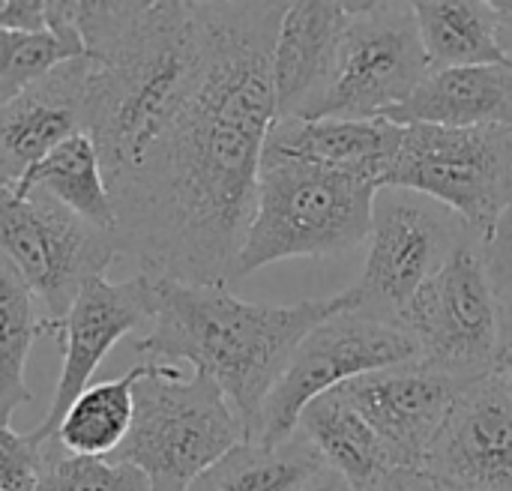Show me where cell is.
<instances>
[{
	"mask_svg": "<svg viewBox=\"0 0 512 491\" xmlns=\"http://www.w3.org/2000/svg\"><path fill=\"white\" fill-rule=\"evenodd\" d=\"M378 186L306 159L264 153L255 216L234 282L288 258H339L372 234Z\"/></svg>",
	"mask_w": 512,
	"mask_h": 491,
	"instance_id": "cell-4",
	"label": "cell"
},
{
	"mask_svg": "<svg viewBox=\"0 0 512 491\" xmlns=\"http://www.w3.org/2000/svg\"><path fill=\"white\" fill-rule=\"evenodd\" d=\"M387 120L399 126L512 129V63L429 72L417 93Z\"/></svg>",
	"mask_w": 512,
	"mask_h": 491,
	"instance_id": "cell-18",
	"label": "cell"
},
{
	"mask_svg": "<svg viewBox=\"0 0 512 491\" xmlns=\"http://www.w3.org/2000/svg\"><path fill=\"white\" fill-rule=\"evenodd\" d=\"M384 189L441 204L486 246L512 201V129L405 126Z\"/></svg>",
	"mask_w": 512,
	"mask_h": 491,
	"instance_id": "cell-6",
	"label": "cell"
},
{
	"mask_svg": "<svg viewBox=\"0 0 512 491\" xmlns=\"http://www.w3.org/2000/svg\"><path fill=\"white\" fill-rule=\"evenodd\" d=\"M36 336H48V318L36 312V297L12 270L0 264V420L12 426L15 408L33 402L27 387V357Z\"/></svg>",
	"mask_w": 512,
	"mask_h": 491,
	"instance_id": "cell-24",
	"label": "cell"
},
{
	"mask_svg": "<svg viewBox=\"0 0 512 491\" xmlns=\"http://www.w3.org/2000/svg\"><path fill=\"white\" fill-rule=\"evenodd\" d=\"M144 321H153V279L144 273H135L126 282H108L105 276L90 279L63 321L48 318V336L63 351V366L48 414L30 429L39 444L54 441L60 423L90 387L105 354Z\"/></svg>",
	"mask_w": 512,
	"mask_h": 491,
	"instance_id": "cell-12",
	"label": "cell"
},
{
	"mask_svg": "<svg viewBox=\"0 0 512 491\" xmlns=\"http://www.w3.org/2000/svg\"><path fill=\"white\" fill-rule=\"evenodd\" d=\"M492 9L498 15L501 33H512V0H492Z\"/></svg>",
	"mask_w": 512,
	"mask_h": 491,
	"instance_id": "cell-33",
	"label": "cell"
},
{
	"mask_svg": "<svg viewBox=\"0 0 512 491\" xmlns=\"http://www.w3.org/2000/svg\"><path fill=\"white\" fill-rule=\"evenodd\" d=\"M474 240L462 219L441 204L402 189H381L372 216L369 252L360 282L351 288L354 312L402 327V315L441 273L456 249ZM477 243V240H474Z\"/></svg>",
	"mask_w": 512,
	"mask_h": 491,
	"instance_id": "cell-10",
	"label": "cell"
},
{
	"mask_svg": "<svg viewBox=\"0 0 512 491\" xmlns=\"http://www.w3.org/2000/svg\"><path fill=\"white\" fill-rule=\"evenodd\" d=\"M342 312H354L351 288L294 306H261L225 285L153 279V330L135 342V354L147 363L195 366L225 393L246 441H255L264 402L303 339Z\"/></svg>",
	"mask_w": 512,
	"mask_h": 491,
	"instance_id": "cell-3",
	"label": "cell"
},
{
	"mask_svg": "<svg viewBox=\"0 0 512 491\" xmlns=\"http://www.w3.org/2000/svg\"><path fill=\"white\" fill-rule=\"evenodd\" d=\"M3 39V63H0V105L15 99L30 84L42 81L54 69H60L69 60L87 57L81 48L60 39L54 30L42 33H15L0 30Z\"/></svg>",
	"mask_w": 512,
	"mask_h": 491,
	"instance_id": "cell-26",
	"label": "cell"
},
{
	"mask_svg": "<svg viewBox=\"0 0 512 491\" xmlns=\"http://www.w3.org/2000/svg\"><path fill=\"white\" fill-rule=\"evenodd\" d=\"M3 261L21 276L45 318L63 321L90 279L105 276L120 246L102 231L42 192L15 195L0 189Z\"/></svg>",
	"mask_w": 512,
	"mask_h": 491,
	"instance_id": "cell-8",
	"label": "cell"
},
{
	"mask_svg": "<svg viewBox=\"0 0 512 491\" xmlns=\"http://www.w3.org/2000/svg\"><path fill=\"white\" fill-rule=\"evenodd\" d=\"M42 453L30 432H15L12 426H0V491H39L42 477Z\"/></svg>",
	"mask_w": 512,
	"mask_h": 491,
	"instance_id": "cell-27",
	"label": "cell"
},
{
	"mask_svg": "<svg viewBox=\"0 0 512 491\" xmlns=\"http://www.w3.org/2000/svg\"><path fill=\"white\" fill-rule=\"evenodd\" d=\"M483 258H486V267H489L498 291H507L512 285V201L495 237L483 246Z\"/></svg>",
	"mask_w": 512,
	"mask_h": 491,
	"instance_id": "cell-28",
	"label": "cell"
},
{
	"mask_svg": "<svg viewBox=\"0 0 512 491\" xmlns=\"http://www.w3.org/2000/svg\"><path fill=\"white\" fill-rule=\"evenodd\" d=\"M420 36L432 63L438 69L459 66H495L512 63L504 48L501 24L492 3L477 0H420L414 3Z\"/></svg>",
	"mask_w": 512,
	"mask_h": 491,
	"instance_id": "cell-21",
	"label": "cell"
},
{
	"mask_svg": "<svg viewBox=\"0 0 512 491\" xmlns=\"http://www.w3.org/2000/svg\"><path fill=\"white\" fill-rule=\"evenodd\" d=\"M378 491H459L453 489L450 483H444V480H438V477H432L429 471H405V468H399L384 486Z\"/></svg>",
	"mask_w": 512,
	"mask_h": 491,
	"instance_id": "cell-30",
	"label": "cell"
},
{
	"mask_svg": "<svg viewBox=\"0 0 512 491\" xmlns=\"http://www.w3.org/2000/svg\"><path fill=\"white\" fill-rule=\"evenodd\" d=\"M432 63L414 3H348L333 81L312 120H378L405 105Z\"/></svg>",
	"mask_w": 512,
	"mask_h": 491,
	"instance_id": "cell-9",
	"label": "cell"
},
{
	"mask_svg": "<svg viewBox=\"0 0 512 491\" xmlns=\"http://www.w3.org/2000/svg\"><path fill=\"white\" fill-rule=\"evenodd\" d=\"M327 471L318 450L300 432L282 447L237 444L192 491H306Z\"/></svg>",
	"mask_w": 512,
	"mask_h": 491,
	"instance_id": "cell-22",
	"label": "cell"
},
{
	"mask_svg": "<svg viewBox=\"0 0 512 491\" xmlns=\"http://www.w3.org/2000/svg\"><path fill=\"white\" fill-rule=\"evenodd\" d=\"M306 491H354V489H351L339 474H333V471L327 468V471H324V474H321V477H318V480H315V483H312Z\"/></svg>",
	"mask_w": 512,
	"mask_h": 491,
	"instance_id": "cell-32",
	"label": "cell"
},
{
	"mask_svg": "<svg viewBox=\"0 0 512 491\" xmlns=\"http://www.w3.org/2000/svg\"><path fill=\"white\" fill-rule=\"evenodd\" d=\"M504 36V48H507V54L512 57V33H501Z\"/></svg>",
	"mask_w": 512,
	"mask_h": 491,
	"instance_id": "cell-34",
	"label": "cell"
},
{
	"mask_svg": "<svg viewBox=\"0 0 512 491\" xmlns=\"http://www.w3.org/2000/svg\"><path fill=\"white\" fill-rule=\"evenodd\" d=\"M402 330L417 342L420 363L471 387L498 372L507 312L483 258L465 240L402 315Z\"/></svg>",
	"mask_w": 512,
	"mask_h": 491,
	"instance_id": "cell-7",
	"label": "cell"
},
{
	"mask_svg": "<svg viewBox=\"0 0 512 491\" xmlns=\"http://www.w3.org/2000/svg\"><path fill=\"white\" fill-rule=\"evenodd\" d=\"M3 189L15 195L42 192L102 231L114 234L117 228V213L108 192L102 156L90 132L63 141L39 165H33L15 186H3Z\"/></svg>",
	"mask_w": 512,
	"mask_h": 491,
	"instance_id": "cell-20",
	"label": "cell"
},
{
	"mask_svg": "<svg viewBox=\"0 0 512 491\" xmlns=\"http://www.w3.org/2000/svg\"><path fill=\"white\" fill-rule=\"evenodd\" d=\"M90 57H78L0 105V180L15 186L63 141L87 132Z\"/></svg>",
	"mask_w": 512,
	"mask_h": 491,
	"instance_id": "cell-15",
	"label": "cell"
},
{
	"mask_svg": "<svg viewBox=\"0 0 512 491\" xmlns=\"http://www.w3.org/2000/svg\"><path fill=\"white\" fill-rule=\"evenodd\" d=\"M339 393L378 432L396 468L420 471L465 384L414 360L354 378Z\"/></svg>",
	"mask_w": 512,
	"mask_h": 491,
	"instance_id": "cell-13",
	"label": "cell"
},
{
	"mask_svg": "<svg viewBox=\"0 0 512 491\" xmlns=\"http://www.w3.org/2000/svg\"><path fill=\"white\" fill-rule=\"evenodd\" d=\"M288 3H204V69L138 174L111 195L120 255L150 279L231 285L276 123L273 51Z\"/></svg>",
	"mask_w": 512,
	"mask_h": 491,
	"instance_id": "cell-1",
	"label": "cell"
},
{
	"mask_svg": "<svg viewBox=\"0 0 512 491\" xmlns=\"http://www.w3.org/2000/svg\"><path fill=\"white\" fill-rule=\"evenodd\" d=\"M423 471L459 491H512V387L498 372L465 387Z\"/></svg>",
	"mask_w": 512,
	"mask_h": 491,
	"instance_id": "cell-14",
	"label": "cell"
},
{
	"mask_svg": "<svg viewBox=\"0 0 512 491\" xmlns=\"http://www.w3.org/2000/svg\"><path fill=\"white\" fill-rule=\"evenodd\" d=\"M297 432L354 491H378L399 471L378 432L339 390L315 399L303 411Z\"/></svg>",
	"mask_w": 512,
	"mask_h": 491,
	"instance_id": "cell-19",
	"label": "cell"
},
{
	"mask_svg": "<svg viewBox=\"0 0 512 491\" xmlns=\"http://www.w3.org/2000/svg\"><path fill=\"white\" fill-rule=\"evenodd\" d=\"M150 366L153 363H138L114 381L90 384L69 408L54 438L75 456H114L129 438L135 420V384Z\"/></svg>",
	"mask_w": 512,
	"mask_h": 491,
	"instance_id": "cell-23",
	"label": "cell"
},
{
	"mask_svg": "<svg viewBox=\"0 0 512 491\" xmlns=\"http://www.w3.org/2000/svg\"><path fill=\"white\" fill-rule=\"evenodd\" d=\"M420 360L408 330L357 312H342L315 327L297 348L288 372L261 411L255 444L282 447L300 429L303 411L354 378Z\"/></svg>",
	"mask_w": 512,
	"mask_h": 491,
	"instance_id": "cell-11",
	"label": "cell"
},
{
	"mask_svg": "<svg viewBox=\"0 0 512 491\" xmlns=\"http://www.w3.org/2000/svg\"><path fill=\"white\" fill-rule=\"evenodd\" d=\"M243 441L237 411L207 375L183 378L180 366L153 363L135 384V420L114 459L135 465L150 491H192Z\"/></svg>",
	"mask_w": 512,
	"mask_h": 491,
	"instance_id": "cell-5",
	"label": "cell"
},
{
	"mask_svg": "<svg viewBox=\"0 0 512 491\" xmlns=\"http://www.w3.org/2000/svg\"><path fill=\"white\" fill-rule=\"evenodd\" d=\"M498 375L512 387V324H507V333H504V348H501V360H498Z\"/></svg>",
	"mask_w": 512,
	"mask_h": 491,
	"instance_id": "cell-31",
	"label": "cell"
},
{
	"mask_svg": "<svg viewBox=\"0 0 512 491\" xmlns=\"http://www.w3.org/2000/svg\"><path fill=\"white\" fill-rule=\"evenodd\" d=\"M87 132L117 195L186 108L204 69V3L81 0Z\"/></svg>",
	"mask_w": 512,
	"mask_h": 491,
	"instance_id": "cell-2",
	"label": "cell"
},
{
	"mask_svg": "<svg viewBox=\"0 0 512 491\" xmlns=\"http://www.w3.org/2000/svg\"><path fill=\"white\" fill-rule=\"evenodd\" d=\"M348 3H288L276 51V120H312L336 72Z\"/></svg>",
	"mask_w": 512,
	"mask_h": 491,
	"instance_id": "cell-16",
	"label": "cell"
},
{
	"mask_svg": "<svg viewBox=\"0 0 512 491\" xmlns=\"http://www.w3.org/2000/svg\"><path fill=\"white\" fill-rule=\"evenodd\" d=\"M405 126L378 120H276L264 153L306 159L333 171L357 174L384 189L399 156Z\"/></svg>",
	"mask_w": 512,
	"mask_h": 491,
	"instance_id": "cell-17",
	"label": "cell"
},
{
	"mask_svg": "<svg viewBox=\"0 0 512 491\" xmlns=\"http://www.w3.org/2000/svg\"><path fill=\"white\" fill-rule=\"evenodd\" d=\"M0 30H15V33L48 30V0H6L0 6Z\"/></svg>",
	"mask_w": 512,
	"mask_h": 491,
	"instance_id": "cell-29",
	"label": "cell"
},
{
	"mask_svg": "<svg viewBox=\"0 0 512 491\" xmlns=\"http://www.w3.org/2000/svg\"><path fill=\"white\" fill-rule=\"evenodd\" d=\"M39 491H150V483L129 462L75 456L54 438L42 453Z\"/></svg>",
	"mask_w": 512,
	"mask_h": 491,
	"instance_id": "cell-25",
	"label": "cell"
}]
</instances>
